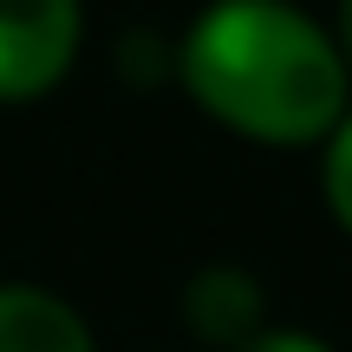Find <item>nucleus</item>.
<instances>
[{"instance_id": "1", "label": "nucleus", "mask_w": 352, "mask_h": 352, "mask_svg": "<svg viewBox=\"0 0 352 352\" xmlns=\"http://www.w3.org/2000/svg\"><path fill=\"white\" fill-rule=\"evenodd\" d=\"M170 78L254 151H320L352 104L327 13L300 0H202L170 46Z\"/></svg>"}, {"instance_id": "2", "label": "nucleus", "mask_w": 352, "mask_h": 352, "mask_svg": "<svg viewBox=\"0 0 352 352\" xmlns=\"http://www.w3.org/2000/svg\"><path fill=\"white\" fill-rule=\"evenodd\" d=\"M85 59V0H0V111L46 104Z\"/></svg>"}, {"instance_id": "3", "label": "nucleus", "mask_w": 352, "mask_h": 352, "mask_svg": "<svg viewBox=\"0 0 352 352\" xmlns=\"http://www.w3.org/2000/svg\"><path fill=\"white\" fill-rule=\"evenodd\" d=\"M183 327L196 346L209 352H235L241 340H254L261 327H274V294L248 261H202L176 294Z\"/></svg>"}, {"instance_id": "4", "label": "nucleus", "mask_w": 352, "mask_h": 352, "mask_svg": "<svg viewBox=\"0 0 352 352\" xmlns=\"http://www.w3.org/2000/svg\"><path fill=\"white\" fill-rule=\"evenodd\" d=\"M0 352H98V333L59 287L0 280Z\"/></svg>"}, {"instance_id": "5", "label": "nucleus", "mask_w": 352, "mask_h": 352, "mask_svg": "<svg viewBox=\"0 0 352 352\" xmlns=\"http://www.w3.org/2000/svg\"><path fill=\"white\" fill-rule=\"evenodd\" d=\"M320 202H327L333 228L352 241V104L340 111V124L327 131V144H320Z\"/></svg>"}, {"instance_id": "6", "label": "nucleus", "mask_w": 352, "mask_h": 352, "mask_svg": "<svg viewBox=\"0 0 352 352\" xmlns=\"http://www.w3.org/2000/svg\"><path fill=\"white\" fill-rule=\"evenodd\" d=\"M235 352H340V346L320 340V333H307V327H287V320H274V327H261L254 340H241Z\"/></svg>"}, {"instance_id": "7", "label": "nucleus", "mask_w": 352, "mask_h": 352, "mask_svg": "<svg viewBox=\"0 0 352 352\" xmlns=\"http://www.w3.org/2000/svg\"><path fill=\"white\" fill-rule=\"evenodd\" d=\"M327 33H333V46H340V65H346V78H352V0H333Z\"/></svg>"}]
</instances>
